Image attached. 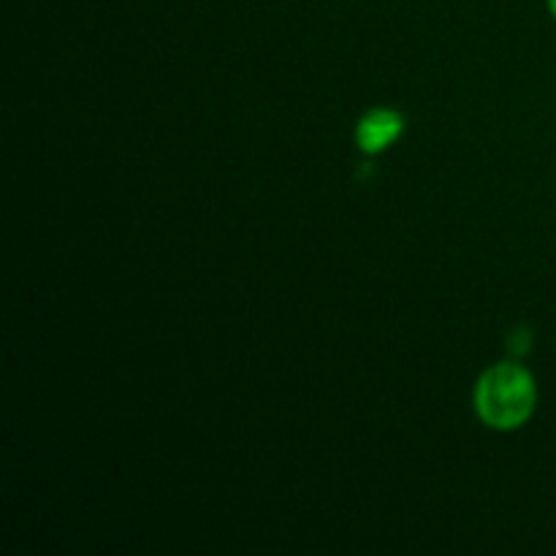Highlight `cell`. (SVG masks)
Returning <instances> with one entry per match:
<instances>
[{
  "label": "cell",
  "instance_id": "1",
  "mask_svg": "<svg viewBox=\"0 0 556 556\" xmlns=\"http://www.w3.org/2000/svg\"><path fill=\"white\" fill-rule=\"evenodd\" d=\"M535 383L519 364H497L486 369L476 389V407L494 429H516L535 410Z\"/></svg>",
  "mask_w": 556,
  "mask_h": 556
},
{
  "label": "cell",
  "instance_id": "2",
  "mask_svg": "<svg viewBox=\"0 0 556 556\" xmlns=\"http://www.w3.org/2000/svg\"><path fill=\"white\" fill-rule=\"evenodd\" d=\"M402 134V117L389 109H378L369 112L367 117L358 123V144L364 152H380Z\"/></svg>",
  "mask_w": 556,
  "mask_h": 556
},
{
  "label": "cell",
  "instance_id": "3",
  "mask_svg": "<svg viewBox=\"0 0 556 556\" xmlns=\"http://www.w3.org/2000/svg\"><path fill=\"white\" fill-rule=\"evenodd\" d=\"M552 11H554V16H556V0H552Z\"/></svg>",
  "mask_w": 556,
  "mask_h": 556
}]
</instances>
